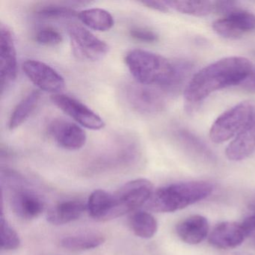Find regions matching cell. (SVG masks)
I'll use <instances>...</instances> for the list:
<instances>
[{
    "label": "cell",
    "instance_id": "83f0119b",
    "mask_svg": "<svg viewBox=\"0 0 255 255\" xmlns=\"http://www.w3.org/2000/svg\"><path fill=\"white\" fill-rule=\"evenodd\" d=\"M129 34L133 39L141 42L153 43L158 40V35L154 32L145 28H132Z\"/></svg>",
    "mask_w": 255,
    "mask_h": 255
},
{
    "label": "cell",
    "instance_id": "9a60e30c",
    "mask_svg": "<svg viewBox=\"0 0 255 255\" xmlns=\"http://www.w3.org/2000/svg\"><path fill=\"white\" fill-rule=\"evenodd\" d=\"M255 153V114L239 135L228 144L227 157L231 161H241Z\"/></svg>",
    "mask_w": 255,
    "mask_h": 255
},
{
    "label": "cell",
    "instance_id": "603a6c76",
    "mask_svg": "<svg viewBox=\"0 0 255 255\" xmlns=\"http://www.w3.org/2000/svg\"><path fill=\"white\" fill-rule=\"evenodd\" d=\"M169 9L189 15L203 17L216 11V2L210 1H165Z\"/></svg>",
    "mask_w": 255,
    "mask_h": 255
},
{
    "label": "cell",
    "instance_id": "cb8c5ba5",
    "mask_svg": "<svg viewBox=\"0 0 255 255\" xmlns=\"http://www.w3.org/2000/svg\"><path fill=\"white\" fill-rule=\"evenodd\" d=\"M131 229L135 236L150 239L156 234L158 224L153 215L147 212L137 211L130 218Z\"/></svg>",
    "mask_w": 255,
    "mask_h": 255
},
{
    "label": "cell",
    "instance_id": "4fadbf2b",
    "mask_svg": "<svg viewBox=\"0 0 255 255\" xmlns=\"http://www.w3.org/2000/svg\"><path fill=\"white\" fill-rule=\"evenodd\" d=\"M246 238L243 224L225 222L215 227L209 237V242L218 249H230L238 247Z\"/></svg>",
    "mask_w": 255,
    "mask_h": 255
},
{
    "label": "cell",
    "instance_id": "9c48e42d",
    "mask_svg": "<svg viewBox=\"0 0 255 255\" xmlns=\"http://www.w3.org/2000/svg\"><path fill=\"white\" fill-rule=\"evenodd\" d=\"M51 100L56 107L81 126L92 130H100L105 127L104 120L97 113L73 97L56 94Z\"/></svg>",
    "mask_w": 255,
    "mask_h": 255
},
{
    "label": "cell",
    "instance_id": "5bb4252c",
    "mask_svg": "<svg viewBox=\"0 0 255 255\" xmlns=\"http://www.w3.org/2000/svg\"><path fill=\"white\" fill-rule=\"evenodd\" d=\"M11 203L14 213L25 220L36 219L44 210V201L41 197L26 188L16 189L11 197Z\"/></svg>",
    "mask_w": 255,
    "mask_h": 255
},
{
    "label": "cell",
    "instance_id": "4dcf8cb0",
    "mask_svg": "<svg viewBox=\"0 0 255 255\" xmlns=\"http://www.w3.org/2000/svg\"><path fill=\"white\" fill-rule=\"evenodd\" d=\"M240 86L249 92L255 93V67Z\"/></svg>",
    "mask_w": 255,
    "mask_h": 255
},
{
    "label": "cell",
    "instance_id": "44dd1931",
    "mask_svg": "<svg viewBox=\"0 0 255 255\" xmlns=\"http://www.w3.org/2000/svg\"><path fill=\"white\" fill-rule=\"evenodd\" d=\"M40 100V92L35 90L28 94L13 110L8 123L10 130L23 125L36 108Z\"/></svg>",
    "mask_w": 255,
    "mask_h": 255
},
{
    "label": "cell",
    "instance_id": "f546056e",
    "mask_svg": "<svg viewBox=\"0 0 255 255\" xmlns=\"http://www.w3.org/2000/svg\"><path fill=\"white\" fill-rule=\"evenodd\" d=\"M141 3L147 8L160 12H168L170 10L165 4V1H144L141 2Z\"/></svg>",
    "mask_w": 255,
    "mask_h": 255
},
{
    "label": "cell",
    "instance_id": "d6986e66",
    "mask_svg": "<svg viewBox=\"0 0 255 255\" xmlns=\"http://www.w3.org/2000/svg\"><path fill=\"white\" fill-rule=\"evenodd\" d=\"M84 2H45L38 4L34 8V12L47 19L68 18L78 17L79 13L74 10V5L85 4Z\"/></svg>",
    "mask_w": 255,
    "mask_h": 255
},
{
    "label": "cell",
    "instance_id": "52a82bcc",
    "mask_svg": "<svg viewBox=\"0 0 255 255\" xmlns=\"http://www.w3.org/2000/svg\"><path fill=\"white\" fill-rule=\"evenodd\" d=\"M68 35L73 53L77 59L86 62L102 59L109 52L107 43L95 36L84 26L77 23L68 26Z\"/></svg>",
    "mask_w": 255,
    "mask_h": 255
},
{
    "label": "cell",
    "instance_id": "d4e9b609",
    "mask_svg": "<svg viewBox=\"0 0 255 255\" xmlns=\"http://www.w3.org/2000/svg\"><path fill=\"white\" fill-rule=\"evenodd\" d=\"M1 248L5 251H13L18 249L20 246V239L15 230L8 223L4 216L3 212L1 214Z\"/></svg>",
    "mask_w": 255,
    "mask_h": 255
},
{
    "label": "cell",
    "instance_id": "2e32d148",
    "mask_svg": "<svg viewBox=\"0 0 255 255\" xmlns=\"http://www.w3.org/2000/svg\"><path fill=\"white\" fill-rule=\"evenodd\" d=\"M209 228L208 221L204 216L194 215L179 222L176 226V232L185 243L197 245L205 240Z\"/></svg>",
    "mask_w": 255,
    "mask_h": 255
},
{
    "label": "cell",
    "instance_id": "6da1fadb",
    "mask_svg": "<svg viewBox=\"0 0 255 255\" xmlns=\"http://www.w3.org/2000/svg\"><path fill=\"white\" fill-rule=\"evenodd\" d=\"M254 68L249 59L241 56L219 59L191 79L185 89V100L190 104H198L216 91L240 86Z\"/></svg>",
    "mask_w": 255,
    "mask_h": 255
},
{
    "label": "cell",
    "instance_id": "8992f818",
    "mask_svg": "<svg viewBox=\"0 0 255 255\" xmlns=\"http://www.w3.org/2000/svg\"><path fill=\"white\" fill-rule=\"evenodd\" d=\"M168 93L161 88L130 83L125 89V96L129 107L143 115L156 114L166 107Z\"/></svg>",
    "mask_w": 255,
    "mask_h": 255
},
{
    "label": "cell",
    "instance_id": "5b68a950",
    "mask_svg": "<svg viewBox=\"0 0 255 255\" xmlns=\"http://www.w3.org/2000/svg\"><path fill=\"white\" fill-rule=\"evenodd\" d=\"M153 192V184L147 179H135L125 183L117 192L112 194L113 209L110 220L131 213L147 204Z\"/></svg>",
    "mask_w": 255,
    "mask_h": 255
},
{
    "label": "cell",
    "instance_id": "7c38bea8",
    "mask_svg": "<svg viewBox=\"0 0 255 255\" xmlns=\"http://www.w3.org/2000/svg\"><path fill=\"white\" fill-rule=\"evenodd\" d=\"M218 35L228 39H237L255 30V15L243 10L236 9L213 23Z\"/></svg>",
    "mask_w": 255,
    "mask_h": 255
},
{
    "label": "cell",
    "instance_id": "f1b7e54d",
    "mask_svg": "<svg viewBox=\"0 0 255 255\" xmlns=\"http://www.w3.org/2000/svg\"><path fill=\"white\" fill-rule=\"evenodd\" d=\"M242 224L246 231V237L250 238L255 244V213L246 218Z\"/></svg>",
    "mask_w": 255,
    "mask_h": 255
},
{
    "label": "cell",
    "instance_id": "3957f363",
    "mask_svg": "<svg viewBox=\"0 0 255 255\" xmlns=\"http://www.w3.org/2000/svg\"><path fill=\"white\" fill-rule=\"evenodd\" d=\"M213 191V185L207 181L172 183L153 192L146 207L156 213H173L205 199Z\"/></svg>",
    "mask_w": 255,
    "mask_h": 255
},
{
    "label": "cell",
    "instance_id": "e0dca14e",
    "mask_svg": "<svg viewBox=\"0 0 255 255\" xmlns=\"http://www.w3.org/2000/svg\"><path fill=\"white\" fill-rule=\"evenodd\" d=\"M87 206L80 201H67L59 203L49 210L47 220L53 225H62L81 217Z\"/></svg>",
    "mask_w": 255,
    "mask_h": 255
},
{
    "label": "cell",
    "instance_id": "8fae6325",
    "mask_svg": "<svg viewBox=\"0 0 255 255\" xmlns=\"http://www.w3.org/2000/svg\"><path fill=\"white\" fill-rule=\"evenodd\" d=\"M47 132L50 138L65 150H79L86 144L87 140L83 128L63 119L52 121L47 128Z\"/></svg>",
    "mask_w": 255,
    "mask_h": 255
},
{
    "label": "cell",
    "instance_id": "4316f807",
    "mask_svg": "<svg viewBox=\"0 0 255 255\" xmlns=\"http://www.w3.org/2000/svg\"><path fill=\"white\" fill-rule=\"evenodd\" d=\"M178 138L180 141L186 144L188 147H190L192 150L198 152L201 154L208 155L210 151L207 150L204 144L201 142L199 138L195 137L193 134L186 130H180L178 132Z\"/></svg>",
    "mask_w": 255,
    "mask_h": 255
},
{
    "label": "cell",
    "instance_id": "484cf974",
    "mask_svg": "<svg viewBox=\"0 0 255 255\" xmlns=\"http://www.w3.org/2000/svg\"><path fill=\"white\" fill-rule=\"evenodd\" d=\"M62 40H63V37L62 34L53 28H44L38 31L35 35V41L41 45H58L62 43Z\"/></svg>",
    "mask_w": 255,
    "mask_h": 255
},
{
    "label": "cell",
    "instance_id": "ffe728a7",
    "mask_svg": "<svg viewBox=\"0 0 255 255\" xmlns=\"http://www.w3.org/2000/svg\"><path fill=\"white\" fill-rule=\"evenodd\" d=\"M78 17L85 26L98 32H107L114 26L112 14L102 8L84 10L79 12Z\"/></svg>",
    "mask_w": 255,
    "mask_h": 255
},
{
    "label": "cell",
    "instance_id": "30bf717a",
    "mask_svg": "<svg viewBox=\"0 0 255 255\" xmlns=\"http://www.w3.org/2000/svg\"><path fill=\"white\" fill-rule=\"evenodd\" d=\"M23 72L38 89L50 93H56L65 88L63 77L50 65L37 60L23 62Z\"/></svg>",
    "mask_w": 255,
    "mask_h": 255
},
{
    "label": "cell",
    "instance_id": "277c9868",
    "mask_svg": "<svg viewBox=\"0 0 255 255\" xmlns=\"http://www.w3.org/2000/svg\"><path fill=\"white\" fill-rule=\"evenodd\" d=\"M255 114V104L246 101L234 106L221 115L212 125L210 139L220 144L237 136Z\"/></svg>",
    "mask_w": 255,
    "mask_h": 255
},
{
    "label": "cell",
    "instance_id": "7a4b0ae2",
    "mask_svg": "<svg viewBox=\"0 0 255 255\" xmlns=\"http://www.w3.org/2000/svg\"><path fill=\"white\" fill-rule=\"evenodd\" d=\"M125 63L137 83L157 86L168 95L180 89L192 67L185 62L172 63L160 55L140 49L130 50Z\"/></svg>",
    "mask_w": 255,
    "mask_h": 255
},
{
    "label": "cell",
    "instance_id": "ac0fdd59",
    "mask_svg": "<svg viewBox=\"0 0 255 255\" xmlns=\"http://www.w3.org/2000/svg\"><path fill=\"white\" fill-rule=\"evenodd\" d=\"M86 206L92 219L101 222L110 221L113 209V195L107 191L97 189L91 194Z\"/></svg>",
    "mask_w": 255,
    "mask_h": 255
},
{
    "label": "cell",
    "instance_id": "ba28073f",
    "mask_svg": "<svg viewBox=\"0 0 255 255\" xmlns=\"http://www.w3.org/2000/svg\"><path fill=\"white\" fill-rule=\"evenodd\" d=\"M17 52L11 29L4 24L0 27V79L1 95L9 89L17 78Z\"/></svg>",
    "mask_w": 255,
    "mask_h": 255
},
{
    "label": "cell",
    "instance_id": "7402d4cb",
    "mask_svg": "<svg viewBox=\"0 0 255 255\" xmlns=\"http://www.w3.org/2000/svg\"><path fill=\"white\" fill-rule=\"evenodd\" d=\"M105 242L104 236L97 233L65 237L60 241L62 248L71 252H83L96 249Z\"/></svg>",
    "mask_w": 255,
    "mask_h": 255
}]
</instances>
